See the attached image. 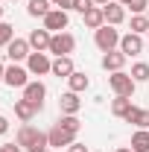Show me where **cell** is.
I'll list each match as a JSON object with an SVG mask.
<instances>
[{
	"instance_id": "obj_1",
	"label": "cell",
	"mask_w": 149,
	"mask_h": 152,
	"mask_svg": "<svg viewBox=\"0 0 149 152\" xmlns=\"http://www.w3.org/2000/svg\"><path fill=\"white\" fill-rule=\"evenodd\" d=\"M15 143H18L20 149H29V152H44V149H50L47 132H38L35 126H29V123H20L18 134H15Z\"/></svg>"
},
{
	"instance_id": "obj_2",
	"label": "cell",
	"mask_w": 149,
	"mask_h": 152,
	"mask_svg": "<svg viewBox=\"0 0 149 152\" xmlns=\"http://www.w3.org/2000/svg\"><path fill=\"white\" fill-rule=\"evenodd\" d=\"M120 38H123V35H120L114 26H108V23L99 26V29H93V44H96L102 53H111L114 47H120Z\"/></svg>"
},
{
	"instance_id": "obj_3",
	"label": "cell",
	"mask_w": 149,
	"mask_h": 152,
	"mask_svg": "<svg viewBox=\"0 0 149 152\" xmlns=\"http://www.w3.org/2000/svg\"><path fill=\"white\" fill-rule=\"evenodd\" d=\"M108 85H111V91L117 96H134V88H137V82L131 79V73H123V70L108 76Z\"/></svg>"
},
{
	"instance_id": "obj_4",
	"label": "cell",
	"mask_w": 149,
	"mask_h": 152,
	"mask_svg": "<svg viewBox=\"0 0 149 152\" xmlns=\"http://www.w3.org/2000/svg\"><path fill=\"white\" fill-rule=\"evenodd\" d=\"M76 50V38L70 32H56L53 41H50V53L53 56H70Z\"/></svg>"
},
{
	"instance_id": "obj_5",
	"label": "cell",
	"mask_w": 149,
	"mask_h": 152,
	"mask_svg": "<svg viewBox=\"0 0 149 152\" xmlns=\"http://www.w3.org/2000/svg\"><path fill=\"white\" fill-rule=\"evenodd\" d=\"M26 70L32 76H44V73H50L53 70V61H50V56L47 53H29V58H26Z\"/></svg>"
},
{
	"instance_id": "obj_6",
	"label": "cell",
	"mask_w": 149,
	"mask_h": 152,
	"mask_svg": "<svg viewBox=\"0 0 149 152\" xmlns=\"http://www.w3.org/2000/svg\"><path fill=\"white\" fill-rule=\"evenodd\" d=\"M67 23H70V15L64 9H50V15L44 18V29H50L56 35V32H64L67 29Z\"/></svg>"
},
{
	"instance_id": "obj_7",
	"label": "cell",
	"mask_w": 149,
	"mask_h": 152,
	"mask_svg": "<svg viewBox=\"0 0 149 152\" xmlns=\"http://www.w3.org/2000/svg\"><path fill=\"white\" fill-rule=\"evenodd\" d=\"M29 70L26 67H20V64H12V67H6V76H3V82L9 85V88H26L29 85Z\"/></svg>"
},
{
	"instance_id": "obj_8",
	"label": "cell",
	"mask_w": 149,
	"mask_h": 152,
	"mask_svg": "<svg viewBox=\"0 0 149 152\" xmlns=\"http://www.w3.org/2000/svg\"><path fill=\"white\" fill-rule=\"evenodd\" d=\"M44 96H47V85H44V82H38V79H35V82H29V85L23 88V99H26V102H32L38 111L44 108Z\"/></svg>"
},
{
	"instance_id": "obj_9",
	"label": "cell",
	"mask_w": 149,
	"mask_h": 152,
	"mask_svg": "<svg viewBox=\"0 0 149 152\" xmlns=\"http://www.w3.org/2000/svg\"><path fill=\"white\" fill-rule=\"evenodd\" d=\"M32 53V47H29V41L26 38H15L9 47H6V56L12 58V64H18V61H26Z\"/></svg>"
},
{
	"instance_id": "obj_10",
	"label": "cell",
	"mask_w": 149,
	"mask_h": 152,
	"mask_svg": "<svg viewBox=\"0 0 149 152\" xmlns=\"http://www.w3.org/2000/svg\"><path fill=\"white\" fill-rule=\"evenodd\" d=\"M102 15H105V23H108V26H120V23L126 20V6L111 0V3L102 6Z\"/></svg>"
},
{
	"instance_id": "obj_11",
	"label": "cell",
	"mask_w": 149,
	"mask_h": 152,
	"mask_svg": "<svg viewBox=\"0 0 149 152\" xmlns=\"http://www.w3.org/2000/svg\"><path fill=\"white\" fill-rule=\"evenodd\" d=\"M120 53H126V58L129 56H140V53H143V35H134V32L123 35L120 38Z\"/></svg>"
},
{
	"instance_id": "obj_12",
	"label": "cell",
	"mask_w": 149,
	"mask_h": 152,
	"mask_svg": "<svg viewBox=\"0 0 149 152\" xmlns=\"http://www.w3.org/2000/svg\"><path fill=\"white\" fill-rule=\"evenodd\" d=\"M47 140H50V146H58V149H61V146H70V143H73L76 134H73V132H67V129H61V126L56 123V126L47 132Z\"/></svg>"
},
{
	"instance_id": "obj_13",
	"label": "cell",
	"mask_w": 149,
	"mask_h": 152,
	"mask_svg": "<svg viewBox=\"0 0 149 152\" xmlns=\"http://www.w3.org/2000/svg\"><path fill=\"white\" fill-rule=\"evenodd\" d=\"M26 41H29V47H32L35 53H44V50H50V41H53V32H50V29H32Z\"/></svg>"
},
{
	"instance_id": "obj_14",
	"label": "cell",
	"mask_w": 149,
	"mask_h": 152,
	"mask_svg": "<svg viewBox=\"0 0 149 152\" xmlns=\"http://www.w3.org/2000/svg\"><path fill=\"white\" fill-rule=\"evenodd\" d=\"M73 70H76V67H73V58H70V56H56V58H53V70H50L53 76H58V79H67Z\"/></svg>"
},
{
	"instance_id": "obj_15",
	"label": "cell",
	"mask_w": 149,
	"mask_h": 152,
	"mask_svg": "<svg viewBox=\"0 0 149 152\" xmlns=\"http://www.w3.org/2000/svg\"><path fill=\"white\" fill-rule=\"evenodd\" d=\"M58 108H61V114H79V108H82V99H79V94H76V91L61 94V99H58Z\"/></svg>"
},
{
	"instance_id": "obj_16",
	"label": "cell",
	"mask_w": 149,
	"mask_h": 152,
	"mask_svg": "<svg viewBox=\"0 0 149 152\" xmlns=\"http://www.w3.org/2000/svg\"><path fill=\"white\" fill-rule=\"evenodd\" d=\"M123 64H126V53H120V50H111V53H105V56H102V67H105L108 73L123 70Z\"/></svg>"
},
{
	"instance_id": "obj_17",
	"label": "cell",
	"mask_w": 149,
	"mask_h": 152,
	"mask_svg": "<svg viewBox=\"0 0 149 152\" xmlns=\"http://www.w3.org/2000/svg\"><path fill=\"white\" fill-rule=\"evenodd\" d=\"M82 20H85V26L88 29H99V26H105V15H102V6H91L85 15H82Z\"/></svg>"
},
{
	"instance_id": "obj_18",
	"label": "cell",
	"mask_w": 149,
	"mask_h": 152,
	"mask_svg": "<svg viewBox=\"0 0 149 152\" xmlns=\"http://www.w3.org/2000/svg\"><path fill=\"white\" fill-rule=\"evenodd\" d=\"M123 120H126V123H134L137 129H149V111H146V108H137V105H131L129 114H126Z\"/></svg>"
},
{
	"instance_id": "obj_19",
	"label": "cell",
	"mask_w": 149,
	"mask_h": 152,
	"mask_svg": "<svg viewBox=\"0 0 149 152\" xmlns=\"http://www.w3.org/2000/svg\"><path fill=\"white\" fill-rule=\"evenodd\" d=\"M67 85H70V91H76V94H82V91H88L91 79H88V73H82V70H73V73L67 76Z\"/></svg>"
},
{
	"instance_id": "obj_20",
	"label": "cell",
	"mask_w": 149,
	"mask_h": 152,
	"mask_svg": "<svg viewBox=\"0 0 149 152\" xmlns=\"http://www.w3.org/2000/svg\"><path fill=\"white\" fill-rule=\"evenodd\" d=\"M35 105H32V102H26V99H18V102H15V117H18L20 123H29V120H32V117H35Z\"/></svg>"
},
{
	"instance_id": "obj_21",
	"label": "cell",
	"mask_w": 149,
	"mask_h": 152,
	"mask_svg": "<svg viewBox=\"0 0 149 152\" xmlns=\"http://www.w3.org/2000/svg\"><path fill=\"white\" fill-rule=\"evenodd\" d=\"M50 6H53L50 0H29V3H26V12H29L32 18H47V15H50Z\"/></svg>"
},
{
	"instance_id": "obj_22",
	"label": "cell",
	"mask_w": 149,
	"mask_h": 152,
	"mask_svg": "<svg viewBox=\"0 0 149 152\" xmlns=\"http://www.w3.org/2000/svg\"><path fill=\"white\" fill-rule=\"evenodd\" d=\"M131 152H149V129H137L131 134Z\"/></svg>"
},
{
	"instance_id": "obj_23",
	"label": "cell",
	"mask_w": 149,
	"mask_h": 152,
	"mask_svg": "<svg viewBox=\"0 0 149 152\" xmlns=\"http://www.w3.org/2000/svg\"><path fill=\"white\" fill-rule=\"evenodd\" d=\"M131 108V96H114L111 99V114L114 117H126Z\"/></svg>"
},
{
	"instance_id": "obj_24",
	"label": "cell",
	"mask_w": 149,
	"mask_h": 152,
	"mask_svg": "<svg viewBox=\"0 0 149 152\" xmlns=\"http://www.w3.org/2000/svg\"><path fill=\"white\" fill-rule=\"evenodd\" d=\"M58 126H61V129H67V132H73V134H79L82 120H79L76 114H61V117H58Z\"/></svg>"
},
{
	"instance_id": "obj_25",
	"label": "cell",
	"mask_w": 149,
	"mask_h": 152,
	"mask_svg": "<svg viewBox=\"0 0 149 152\" xmlns=\"http://www.w3.org/2000/svg\"><path fill=\"white\" fill-rule=\"evenodd\" d=\"M131 32L134 35H146L149 32V18L146 15H131Z\"/></svg>"
},
{
	"instance_id": "obj_26",
	"label": "cell",
	"mask_w": 149,
	"mask_h": 152,
	"mask_svg": "<svg viewBox=\"0 0 149 152\" xmlns=\"http://www.w3.org/2000/svg\"><path fill=\"white\" fill-rule=\"evenodd\" d=\"M12 41H15V26L6 23V20H0V47H9Z\"/></svg>"
},
{
	"instance_id": "obj_27",
	"label": "cell",
	"mask_w": 149,
	"mask_h": 152,
	"mask_svg": "<svg viewBox=\"0 0 149 152\" xmlns=\"http://www.w3.org/2000/svg\"><path fill=\"white\" fill-rule=\"evenodd\" d=\"M131 79H134V82H149V64L146 61L131 64Z\"/></svg>"
},
{
	"instance_id": "obj_28",
	"label": "cell",
	"mask_w": 149,
	"mask_h": 152,
	"mask_svg": "<svg viewBox=\"0 0 149 152\" xmlns=\"http://www.w3.org/2000/svg\"><path fill=\"white\" fill-rule=\"evenodd\" d=\"M129 9H131V15H146L149 0H129Z\"/></svg>"
},
{
	"instance_id": "obj_29",
	"label": "cell",
	"mask_w": 149,
	"mask_h": 152,
	"mask_svg": "<svg viewBox=\"0 0 149 152\" xmlns=\"http://www.w3.org/2000/svg\"><path fill=\"white\" fill-rule=\"evenodd\" d=\"M91 6H93V0H73V9H76V12H82V15H85Z\"/></svg>"
},
{
	"instance_id": "obj_30",
	"label": "cell",
	"mask_w": 149,
	"mask_h": 152,
	"mask_svg": "<svg viewBox=\"0 0 149 152\" xmlns=\"http://www.w3.org/2000/svg\"><path fill=\"white\" fill-rule=\"evenodd\" d=\"M53 6H58V9H64V12H70L73 9V0H50Z\"/></svg>"
},
{
	"instance_id": "obj_31",
	"label": "cell",
	"mask_w": 149,
	"mask_h": 152,
	"mask_svg": "<svg viewBox=\"0 0 149 152\" xmlns=\"http://www.w3.org/2000/svg\"><path fill=\"white\" fill-rule=\"evenodd\" d=\"M67 152H88V146H85V143H70V146H67Z\"/></svg>"
},
{
	"instance_id": "obj_32",
	"label": "cell",
	"mask_w": 149,
	"mask_h": 152,
	"mask_svg": "<svg viewBox=\"0 0 149 152\" xmlns=\"http://www.w3.org/2000/svg\"><path fill=\"white\" fill-rule=\"evenodd\" d=\"M0 152H20V146H18V143H3Z\"/></svg>"
},
{
	"instance_id": "obj_33",
	"label": "cell",
	"mask_w": 149,
	"mask_h": 152,
	"mask_svg": "<svg viewBox=\"0 0 149 152\" xmlns=\"http://www.w3.org/2000/svg\"><path fill=\"white\" fill-rule=\"evenodd\" d=\"M6 132H9V120L0 114V134H6Z\"/></svg>"
},
{
	"instance_id": "obj_34",
	"label": "cell",
	"mask_w": 149,
	"mask_h": 152,
	"mask_svg": "<svg viewBox=\"0 0 149 152\" xmlns=\"http://www.w3.org/2000/svg\"><path fill=\"white\" fill-rule=\"evenodd\" d=\"M105 3H111V0H93V6H105Z\"/></svg>"
},
{
	"instance_id": "obj_35",
	"label": "cell",
	"mask_w": 149,
	"mask_h": 152,
	"mask_svg": "<svg viewBox=\"0 0 149 152\" xmlns=\"http://www.w3.org/2000/svg\"><path fill=\"white\" fill-rule=\"evenodd\" d=\"M3 76H6V67H3V61H0V82H3Z\"/></svg>"
},
{
	"instance_id": "obj_36",
	"label": "cell",
	"mask_w": 149,
	"mask_h": 152,
	"mask_svg": "<svg viewBox=\"0 0 149 152\" xmlns=\"http://www.w3.org/2000/svg\"><path fill=\"white\" fill-rule=\"evenodd\" d=\"M114 152H131V146H120V149H114Z\"/></svg>"
},
{
	"instance_id": "obj_37",
	"label": "cell",
	"mask_w": 149,
	"mask_h": 152,
	"mask_svg": "<svg viewBox=\"0 0 149 152\" xmlns=\"http://www.w3.org/2000/svg\"><path fill=\"white\" fill-rule=\"evenodd\" d=\"M117 3H123V6H129V0H117Z\"/></svg>"
},
{
	"instance_id": "obj_38",
	"label": "cell",
	"mask_w": 149,
	"mask_h": 152,
	"mask_svg": "<svg viewBox=\"0 0 149 152\" xmlns=\"http://www.w3.org/2000/svg\"><path fill=\"white\" fill-rule=\"evenodd\" d=\"M0 20H3V6H0Z\"/></svg>"
},
{
	"instance_id": "obj_39",
	"label": "cell",
	"mask_w": 149,
	"mask_h": 152,
	"mask_svg": "<svg viewBox=\"0 0 149 152\" xmlns=\"http://www.w3.org/2000/svg\"><path fill=\"white\" fill-rule=\"evenodd\" d=\"M146 18H149V9H146Z\"/></svg>"
},
{
	"instance_id": "obj_40",
	"label": "cell",
	"mask_w": 149,
	"mask_h": 152,
	"mask_svg": "<svg viewBox=\"0 0 149 152\" xmlns=\"http://www.w3.org/2000/svg\"><path fill=\"white\" fill-rule=\"evenodd\" d=\"M9 3H15V0H9Z\"/></svg>"
},
{
	"instance_id": "obj_41",
	"label": "cell",
	"mask_w": 149,
	"mask_h": 152,
	"mask_svg": "<svg viewBox=\"0 0 149 152\" xmlns=\"http://www.w3.org/2000/svg\"><path fill=\"white\" fill-rule=\"evenodd\" d=\"M44 152H50V149H44Z\"/></svg>"
},
{
	"instance_id": "obj_42",
	"label": "cell",
	"mask_w": 149,
	"mask_h": 152,
	"mask_svg": "<svg viewBox=\"0 0 149 152\" xmlns=\"http://www.w3.org/2000/svg\"><path fill=\"white\" fill-rule=\"evenodd\" d=\"M146 35H149V32H146Z\"/></svg>"
}]
</instances>
